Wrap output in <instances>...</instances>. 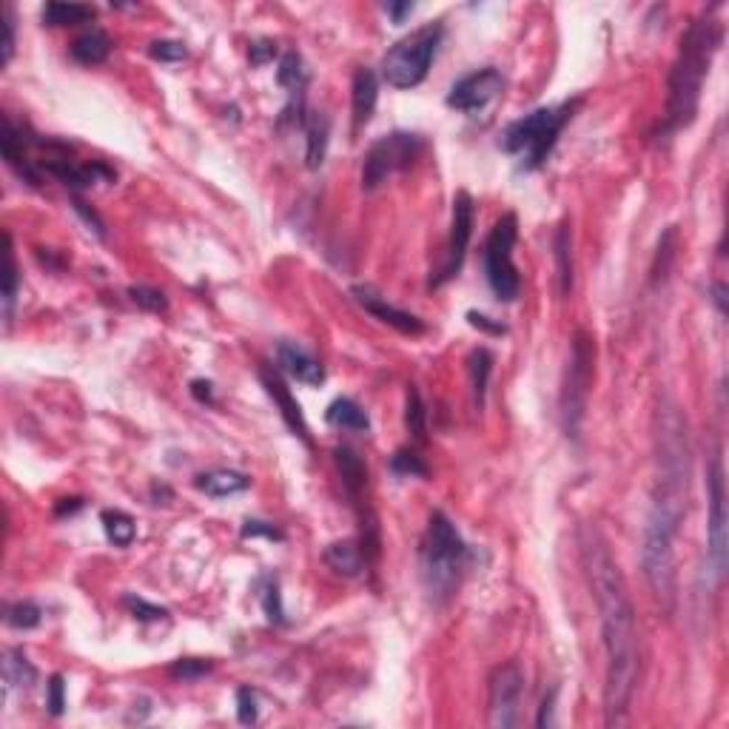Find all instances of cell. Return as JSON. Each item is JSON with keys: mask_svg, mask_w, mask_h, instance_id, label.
Instances as JSON below:
<instances>
[{"mask_svg": "<svg viewBox=\"0 0 729 729\" xmlns=\"http://www.w3.org/2000/svg\"><path fill=\"white\" fill-rule=\"evenodd\" d=\"M581 561L590 578V587L601 615V635H604V721L618 726L627 721L630 701L638 684V627L635 610L627 593V581L618 570L607 541L595 527H585L578 536Z\"/></svg>", "mask_w": 729, "mask_h": 729, "instance_id": "6da1fadb", "label": "cell"}, {"mask_svg": "<svg viewBox=\"0 0 729 729\" xmlns=\"http://www.w3.org/2000/svg\"><path fill=\"white\" fill-rule=\"evenodd\" d=\"M721 41H724V23L715 17V9L704 12L687 26L678 46V58L672 63L667 83L669 95H667L664 132H678L696 120L704 80L709 75L713 58L721 49Z\"/></svg>", "mask_w": 729, "mask_h": 729, "instance_id": "7a4b0ae2", "label": "cell"}, {"mask_svg": "<svg viewBox=\"0 0 729 729\" xmlns=\"http://www.w3.org/2000/svg\"><path fill=\"white\" fill-rule=\"evenodd\" d=\"M687 513L684 496L655 494L641 536V570L667 613L676 610L678 598V573H676V536Z\"/></svg>", "mask_w": 729, "mask_h": 729, "instance_id": "3957f363", "label": "cell"}, {"mask_svg": "<svg viewBox=\"0 0 729 729\" xmlns=\"http://www.w3.org/2000/svg\"><path fill=\"white\" fill-rule=\"evenodd\" d=\"M576 108H578V100L561 103V106L536 108V112L513 120L502 132V140H499L502 152L519 157L524 171L541 169L544 160L550 157V152L556 149L558 134L564 132V125L573 120Z\"/></svg>", "mask_w": 729, "mask_h": 729, "instance_id": "277c9868", "label": "cell"}, {"mask_svg": "<svg viewBox=\"0 0 729 729\" xmlns=\"http://www.w3.org/2000/svg\"><path fill=\"white\" fill-rule=\"evenodd\" d=\"M467 544L462 533L456 531L448 513L433 510L428 519V531L422 539V576L430 595L450 598L459 587V578L467 561Z\"/></svg>", "mask_w": 729, "mask_h": 729, "instance_id": "5b68a950", "label": "cell"}, {"mask_svg": "<svg viewBox=\"0 0 729 729\" xmlns=\"http://www.w3.org/2000/svg\"><path fill=\"white\" fill-rule=\"evenodd\" d=\"M442 34H445L442 23H425L411 32L408 38L393 43L379 63L382 80L393 88H416L428 78L436 49L442 43Z\"/></svg>", "mask_w": 729, "mask_h": 729, "instance_id": "8992f818", "label": "cell"}, {"mask_svg": "<svg viewBox=\"0 0 729 729\" xmlns=\"http://www.w3.org/2000/svg\"><path fill=\"white\" fill-rule=\"evenodd\" d=\"M516 240H519V220L513 211L502 214L484 240V254H482L484 277L499 302H516L521 291V280L513 263Z\"/></svg>", "mask_w": 729, "mask_h": 729, "instance_id": "52a82bcc", "label": "cell"}, {"mask_svg": "<svg viewBox=\"0 0 729 729\" xmlns=\"http://www.w3.org/2000/svg\"><path fill=\"white\" fill-rule=\"evenodd\" d=\"M593 359H595V345H593L590 334L576 331L568 376H564L561 402H558L561 425L570 439L578 436L581 422H585V413H587V399H590V388H593Z\"/></svg>", "mask_w": 729, "mask_h": 729, "instance_id": "ba28073f", "label": "cell"}, {"mask_svg": "<svg viewBox=\"0 0 729 729\" xmlns=\"http://www.w3.org/2000/svg\"><path fill=\"white\" fill-rule=\"evenodd\" d=\"M706 576L713 578L718 587L726 576V473H724V456L721 450L709 459L706 467Z\"/></svg>", "mask_w": 729, "mask_h": 729, "instance_id": "9c48e42d", "label": "cell"}, {"mask_svg": "<svg viewBox=\"0 0 729 729\" xmlns=\"http://www.w3.org/2000/svg\"><path fill=\"white\" fill-rule=\"evenodd\" d=\"M422 154V137L411 132H393L376 140L362 162V189L374 191L385 182L393 171L408 169L411 162Z\"/></svg>", "mask_w": 729, "mask_h": 729, "instance_id": "30bf717a", "label": "cell"}, {"mask_svg": "<svg viewBox=\"0 0 729 729\" xmlns=\"http://www.w3.org/2000/svg\"><path fill=\"white\" fill-rule=\"evenodd\" d=\"M473 217H476V203L467 191H456L453 197V211H450V236H448V251H445V263L436 271V277L430 280V288H439L448 280H453L456 273L462 271L465 254L473 236Z\"/></svg>", "mask_w": 729, "mask_h": 729, "instance_id": "8fae6325", "label": "cell"}, {"mask_svg": "<svg viewBox=\"0 0 729 729\" xmlns=\"http://www.w3.org/2000/svg\"><path fill=\"white\" fill-rule=\"evenodd\" d=\"M524 696V672L519 664H504L490 676V706L487 724L496 729H510L519 724V706Z\"/></svg>", "mask_w": 729, "mask_h": 729, "instance_id": "7c38bea8", "label": "cell"}, {"mask_svg": "<svg viewBox=\"0 0 729 729\" xmlns=\"http://www.w3.org/2000/svg\"><path fill=\"white\" fill-rule=\"evenodd\" d=\"M502 88H504V78L499 69L487 66L479 71H470V75L453 83L448 95V106L456 108V112L476 115V112H484V108L502 95Z\"/></svg>", "mask_w": 729, "mask_h": 729, "instance_id": "4fadbf2b", "label": "cell"}, {"mask_svg": "<svg viewBox=\"0 0 729 729\" xmlns=\"http://www.w3.org/2000/svg\"><path fill=\"white\" fill-rule=\"evenodd\" d=\"M260 382H263V388L265 393L273 399V405L280 408V416L285 419V425L294 430V436H300V439L311 448V433H308V422H305V416H302V408L294 396H291L288 385L282 382L280 371L277 368H271L268 362L260 364Z\"/></svg>", "mask_w": 729, "mask_h": 729, "instance_id": "5bb4252c", "label": "cell"}, {"mask_svg": "<svg viewBox=\"0 0 729 729\" xmlns=\"http://www.w3.org/2000/svg\"><path fill=\"white\" fill-rule=\"evenodd\" d=\"M351 294H354V300H356L374 319H379V322H385V325L396 328L399 334H408V337L425 334V328H428V325H425L422 319L413 317V314H408V311H402V308L391 305L388 300H382L379 294H374V288H368V285H356V288L351 291Z\"/></svg>", "mask_w": 729, "mask_h": 729, "instance_id": "9a60e30c", "label": "cell"}, {"mask_svg": "<svg viewBox=\"0 0 729 729\" xmlns=\"http://www.w3.org/2000/svg\"><path fill=\"white\" fill-rule=\"evenodd\" d=\"M277 362H280V371L282 374H288L291 379L302 382V385L317 388V385H322V382H325L322 362L314 354H308L305 348H300L297 342H280Z\"/></svg>", "mask_w": 729, "mask_h": 729, "instance_id": "2e32d148", "label": "cell"}, {"mask_svg": "<svg viewBox=\"0 0 729 729\" xmlns=\"http://www.w3.org/2000/svg\"><path fill=\"white\" fill-rule=\"evenodd\" d=\"M379 100V80L374 69H356L354 75V88H351V106H354V129L359 132L362 125H368Z\"/></svg>", "mask_w": 729, "mask_h": 729, "instance_id": "e0dca14e", "label": "cell"}, {"mask_svg": "<svg viewBox=\"0 0 729 729\" xmlns=\"http://www.w3.org/2000/svg\"><path fill=\"white\" fill-rule=\"evenodd\" d=\"M194 487L199 494H206L211 499H228V496H236L243 494V490L251 487V479L240 470H228V467H217V470H208V473H199L194 479Z\"/></svg>", "mask_w": 729, "mask_h": 729, "instance_id": "ac0fdd59", "label": "cell"}, {"mask_svg": "<svg viewBox=\"0 0 729 729\" xmlns=\"http://www.w3.org/2000/svg\"><path fill=\"white\" fill-rule=\"evenodd\" d=\"M325 564L331 568L337 576L342 578H356L362 576L364 570V556H362V547L351 539L345 541H334L325 547Z\"/></svg>", "mask_w": 729, "mask_h": 729, "instance_id": "d6986e66", "label": "cell"}, {"mask_svg": "<svg viewBox=\"0 0 729 729\" xmlns=\"http://www.w3.org/2000/svg\"><path fill=\"white\" fill-rule=\"evenodd\" d=\"M325 422L342 428V430H356V433H368L371 430V419L364 413V408L359 402H354L351 396H339L334 399L325 411Z\"/></svg>", "mask_w": 729, "mask_h": 729, "instance_id": "ffe728a7", "label": "cell"}, {"mask_svg": "<svg viewBox=\"0 0 729 729\" xmlns=\"http://www.w3.org/2000/svg\"><path fill=\"white\" fill-rule=\"evenodd\" d=\"M302 129L308 137V149H305V162L308 169H319L325 162V152H328V134H331V123H328L325 115H308L302 117Z\"/></svg>", "mask_w": 729, "mask_h": 729, "instance_id": "44dd1931", "label": "cell"}, {"mask_svg": "<svg viewBox=\"0 0 729 729\" xmlns=\"http://www.w3.org/2000/svg\"><path fill=\"white\" fill-rule=\"evenodd\" d=\"M553 254H556V277H558V291L561 297H568L573 291V236H570V223L564 220L553 236Z\"/></svg>", "mask_w": 729, "mask_h": 729, "instance_id": "7402d4cb", "label": "cell"}, {"mask_svg": "<svg viewBox=\"0 0 729 729\" xmlns=\"http://www.w3.org/2000/svg\"><path fill=\"white\" fill-rule=\"evenodd\" d=\"M108 54H112V41L100 29H88L71 43V58L83 66H100L108 60Z\"/></svg>", "mask_w": 729, "mask_h": 729, "instance_id": "603a6c76", "label": "cell"}, {"mask_svg": "<svg viewBox=\"0 0 729 729\" xmlns=\"http://www.w3.org/2000/svg\"><path fill=\"white\" fill-rule=\"evenodd\" d=\"M334 459H337L339 473H342V482H345V490H348V496L354 502H359L364 484H368V470H364L362 459L351 448H334Z\"/></svg>", "mask_w": 729, "mask_h": 729, "instance_id": "cb8c5ba5", "label": "cell"}, {"mask_svg": "<svg viewBox=\"0 0 729 729\" xmlns=\"http://www.w3.org/2000/svg\"><path fill=\"white\" fill-rule=\"evenodd\" d=\"M97 14L95 6H83V4H46L43 6V23L46 26H75L86 23Z\"/></svg>", "mask_w": 729, "mask_h": 729, "instance_id": "d4e9b609", "label": "cell"}, {"mask_svg": "<svg viewBox=\"0 0 729 729\" xmlns=\"http://www.w3.org/2000/svg\"><path fill=\"white\" fill-rule=\"evenodd\" d=\"M467 371H470L473 399H476V408H482L484 393H487V379H490V371H494V354L487 348H476L467 359Z\"/></svg>", "mask_w": 729, "mask_h": 729, "instance_id": "484cf974", "label": "cell"}, {"mask_svg": "<svg viewBox=\"0 0 729 729\" xmlns=\"http://www.w3.org/2000/svg\"><path fill=\"white\" fill-rule=\"evenodd\" d=\"M103 531L115 547H129L137 536V524L129 513L123 510H103Z\"/></svg>", "mask_w": 729, "mask_h": 729, "instance_id": "4316f807", "label": "cell"}, {"mask_svg": "<svg viewBox=\"0 0 729 729\" xmlns=\"http://www.w3.org/2000/svg\"><path fill=\"white\" fill-rule=\"evenodd\" d=\"M4 678H6V687H32L38 681V669L29 664V659L21 652V650H9L6 652V661H4Z\"/></svg>", "mask_w": 729, "mask_h": 729, "instance_id": "83f0119b", "label": "cell"}, {"mask_svg": "<svg viewBox=\"0 0 729 729\" xmlns=\"http://www.w3.org/2000/svg\"><path fill=\"white\" fill-rule=\"evenodd\" d=\"M676 248H678V234H676V226H669L661 240H659V248H655V260H652V282H664L667 273L672 268V260H676Z\"/></svg>", "mask_w": 729, "mask_h": 729, "instance_id": "f1b7e54d", "label": "cell"}, {"mask_svg": "<svg viewBox=\"0 0 729 729\" xmlns=\"http://www.w3.org/2000/svg\"><path fill=\"white\" fill-rule=\"evenodd\" d=\"M405 428H408V433L416 436V439H425V433H428V411H425V402H422V396H419L416 385H408V393H405Z\"/></svg>", "mask_w": 729, "mask_h": 729, "instance_id": "f546056e", "label": "cell"}, {"mask_svg": "<svg viewBox=\"0 0 729 729\" xmlns=\"http://www.w3.org/2000/svg\"><path fill=\"white\" fill-rule=\"evenodd\" d=\"M43 618V610L34 601H14L6 607V624L14 630H32L38 627Z\"/></svg>", "mask_w": 729, "mask_h": 729, "instance_id": "4dcf8cb0", "label": "cell"}, {"mask_svg": "<svg viewBox=\"0 0 729 729\" xmlns=\"http://www.w3.org/2000/svg\"><path fill=\"white\" fill-rule=\"evenodd\" d=\"M129 297L137 308H143V311H149V314H166L169 311V300L162 291L157 288H149V285H132L129 288Z\"/></svg>", "mask_w": 729, "mask_h": 729, "instance_id": "1f68e13d", "label": "cell"}, {"mask_svg": "<svg viewBox=\"0 0 729 729\" xmlns=\"http://www.w3.org/2000/svg\"><path fill=\"white\" fill-rule=\"evenodd\" d=\"M391 470L396 473V476H428V465L425 459L419 453L413 450H396L391 456Z\"/></svg>", "mask_w": 729, "mask_h": 729, "instance_id": "d6a6232c", "label": "cell"}, {"mask_svg": "<svg viewBox=\"0 0 729 729\" xmlns=\"http://www.w3.org/2000/svg\"><path fill=\"white\" fill-rule=\"evenodd\" d=\"M277 78H280V83H282L288 91H302L308 75H305V69H302L300 54H294V51H288V54H285L282 63H280V75H277Z\"/></svg>", "mask_w": 729, "mask_h": 729, "instance_id": "836d02e7", "label": "cell"}, {"mask_svg": "<svg viewBox=\"0 0 729 729\" xmlns=\"http://www.w3.org/2000/svg\"><path fill=\"white\" fill-rule=\"evenodd\" d=\"M208 672H211V661H206V659H180L169 667V676L174 681H182V684L199 681L203 676H208Z\"/></svg>", "mask_w": 729, "mask_h": 729, "instance_id": "e575fe53", "label": "cell"}, {"mask_svg": "<svg viewBox=\"0 0 729 729\" xmlns=\"http://www.w3.org/2000/svg\"><path fill=\"white\" fill-rule=\"evenodd\" d=\"M123 604L129 607V613L137 618V622H160V618H166L169 610L166 607H157V604H149L145 598L140 595H123Z\"/></svg>", "mask_w": 729, "mask_h": 729, "instance_id": "d590c367", "label": "cell"}, {"mask_svg": "<svg viewBox=\"0 0 729 729\" xmlns=\"http://www.w3.org/2000/svg\"><path fill=\"white\" fill-rule=\"evenodd\" d=\"M236 718H240V724H245V726L260 721L257 692H254L251 687H240V689H236Z\"/></svg>", "mask_w": 729, "mask_h": 729, "instance_id": "8d00e7d4", "label": "cell"}, {"mask_svg": "<svg viewBox=\"0 0 729 729\" xmlns=\"http://www.w3.org/2000/svg\"><path fill=\"white\" fill-rule=\"evenodd\" d=\"M260 598H263V610L268 615V622L271 624H285V610H282V598H280L277 581H268V585L263 587V593H260Z\"/></svg>", "mask_w": 729, "mask_h": 729, "instance_id": "74e56055", "label": "cell"}, {"mask_svg": "<svg viewBox=\"0 0 729 729\" xmlns=\"http://www.w3.org/2000/svg\"><path fill=\"white\" fill-rule=\"evenodd\" d=\"M14 297H17V260H14L12 236L6 234V282H4V302H6V314H12Z\"/></svg>", "mask_w": 729, "mask_h": 729, "instance_id": "f35d334b", "label": "cell"}, {"mask_svg": "<svg viewBox=\"0 0 729 729\" xmlns=\"http://www.w3.org/2000/svg\"><path fill=\"white\" fill-rule=\"evenodd\" d=\"M149 54L160 63H177V60H186L189 49H186V43H180V41H154L149 46Z\"/></svg>", "mask_w": 729, "mask_h": 729, "instance_id": "ab89813d", "label": "cell"}, {"mask_svg": "<svg viewBox=\"0 0 729 729\" xmlns=\"http://www.w3.org/2000/svg\"><path fill=\"white\" fill-rule=\"evenodd\" d=\"M46 706H49V715L60 718L63 715V706H66V684H63V676H51L49 684H46Z\"/></svg>", "mask_w": 729, "mask_h": 729, "instance_id": "60d3db41", "label": "cell"}, {"mask_svg": "<svg viewBox=\"0 0 729 729\" xmlns=\"http://www.w3.org/2000/svg\"><path fill=\"white\" fill-rule=\"evenodd\" d=\"M0 23H4V58H0V63L9 66L12 63V54H14V12L12 6L6 4L4 12H0Z\"/></svg>", "mask_w": 729, "mask_h": 729, "instance_id": "b9f144b4", "label": "cell"}, {"mask_svg": "<svg viewBox=\"0 0 729 729\" xmlns=\"http://www.w3.org/2000/svg\"><path fill=\"white\" fill-rule=\"evenodd\" d=\"M257 536H265V539H271V541H280V539H282V533H280L273 524H268V521H257V519H248V521L243 524V539H257Z\"/></svg>", "mask_w": 729, "mask_h": 729, "instance_id": "7bdbcfd3", "label": "cell"}, {"mask_svg": "<svg viewBox=\"0 0 729 729\" xmlns=\"http://www.w3.org/2000/svg\"><path fill=\"white\" fill-rule=\"evenodd\" d=\"M191 396L197 399V402H203V405H214L211 382H206V379H194V382H191Z\"/></svg>", "mask_w": 729, "mask_h": 729, "instance_id": "ee69618b", "label": "cell"}, {"mask_svg": "<svg viewBox=\"0 0 729 729\" xmlns=\"http://www.w3.org/2000/svg\"><path fill=\"white\" fill-rule=\"evenodd\" d=\"M273 54H277V49H273L268 41H260V43H254L251 46V63L254 66H263V63H268Z\"/></svg>", "mask_w": 729, "mask_h": 729, "instance_id": "f6af8a7d", "label": "cell"}, {"mask_svg": "<svg viewBox=\"0 0 729 729\" xmlns=\"http://www.w3.org/2000/svg\"><path fill=\"white\" fill-rule=\"evenodd\" d=\"M553 709H556V689L550 692V696H547L544 701H541V709H539V718H536V724L544 729V726H553Z\"/></svg>", "mask_w": 729, "mask_h": 729, "instance_id": "bcb514c9", "label": "cell"}, {"mask_svg": "<svg viewBox=\"0 0 729 729\" xmlns=\"http://www.w3.org/2000/svg\"><path fill=\"white\" fill-rule=\"evenodd\" d=\"M75 208H78V214H83V220H86L91 228H95L100 236H106V231H103V220H100V217H97L95 211H88V206L83 203V199H75Z\"/></svg>", "mask_w": 729, "mask_h": 729, "instance_id": "7dc6e473", "label": "cell"}, {"mask_svg": "<svg viewBox=\"0 0 729 729\" xmlns=\"http://www.w3.org/2000/svg\"><path fill=\"white\" fill-rule=\"evenodd\" d=\"M467 319H470V325H473V328H482V331H490V334H504V325H494V322H490L487 317H482V314H476V311H470V314H467Z\"/></svg>", "mask_w": 729, "mask_h": 729, "instance_id": "c3c4849f", "label": "cell"}, {"mask_svg": "<svg viewBox=\"0 0 729 729\" xmlns=\"http://www.w3.org/2000/svg\"><path fill=\"white\" fill-rule=\"evenodd\" d=\"M385 12L393 17V23H402L405 17L413 12V4H388V6H385Z\"/></svg>", "mask_w": 729, "mask_h": 729, "instance_id": "681fc988", "label": "cell"}, {"mask_svg": "<svg viewBox=\"0 0 729 729\" xmlns=\"http://www.w3.org/2000/svg\"><path fill=\"white\" fill-rule=\"evenodd\" d=\"M709 294H713V302L718 305V314L724 317L726 314V285L724 282H713V291H709Z\"/></svg>", "mask_w": 729, "mask_h": 729, "instance_id": "f907efd6", "label": "cell"}, {"mask_svg": "<svg viewBox=\"0 0 729 729\" xmlns=\"http://www.w3.org/2000/svg\"><path fill=\"white\" fill-rule=\"evenodd\" d=\"M83 507V499H60V504L54 507V513L58 516H66V513H75V510Z\"/></svg>", "mask_w": 729, "mask_h": 729, "instance_id": "816d5d0a", "label": "cell"}]
</instances>
